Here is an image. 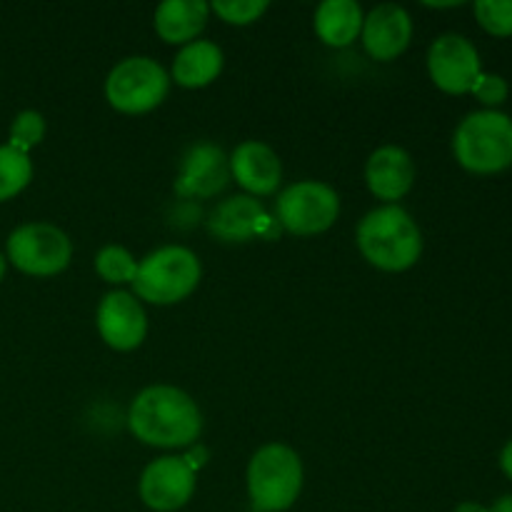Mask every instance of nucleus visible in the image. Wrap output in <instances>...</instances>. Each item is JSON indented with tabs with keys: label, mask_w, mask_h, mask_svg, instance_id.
Masks as SVG:
<instances>
[{
	"label": "nucleus",
	"mask_w": 512,
	"mask_h": 512,
	"mask_svg": "<svg viewBox=\"0 0 512 512\" xmlns=\"http://www.w3.org/2000/svg\"><path fill=\"white\" fill-rule=\"evenodd\" d=\"M128 428L140 443L153 448H190L203 433V415L185 390L150 385L130 403Z\"/></svg>",
	"instance_id": "nucleus-1"
},
{
	"label": "nucleus",
	"mask_w": 512,
	"mask_h": 512,
	"mask_svg": "<svg viewBox=\"0 0 512 512\" xmlns=\"http://www.w3.org/2000/svg\"><path fill=\"white\" fill-rule=\"evenodd\" d=\"M355 240L363 258L385 273H403L423 255V233L413 215L400 205L370 210L360 220Z\"/></svg>",
	"instance_id": "nucleus-2"
},
{
	"label": "nucleus",
	"mask_w": 512,
	"mask_h": 512,
	"mask_svg": "<svg viewBox=\"0 0 512 512\" xmlns=\"http://www.w3.org/2000/svg\"><path fill=\"white\" fill-rule=\"evenodd\" d=\"M453 153L460 168L495 175L512 168V118L503 110H475L458 123Z\"/></svg>",
	"instance_id": "nucleus-3"
},
{
	"label": "nucleus",
	"mask_w": 512,
	"mask_h": 512,
	"mask_svg": "<svg viewBox=\"0 0 512 512\" xmlns=\"http://www.w3.org/2000/svg\"><path fill=\"white\" fill-rule=\"evenodd\" d=\"M248 498L255 512H285L303 490V463L290 445L268 443L248 463Z\"/></svg>",
	"instance_id": "nucleus-4"
},
{
	"label": "nucleus",
	"mask_w": 512,
	"mask_h": 512,
	"mask_svg": "<svg viewBox=\"0 0 512 512\" xmlns=\"http://www.w3.org/2000/svg\"><path fill=\"white\" fill-rule=\"evenodd\" d=\"M198 255L183 245H165L138 263L133 288L140 300L153 305H175L188 298L200 283Z\"/></svg>",
	"instance_id": "nucleus-5"
},
{
	"label": "nucleus",
	"mask_w": 512,
	"mask_h": 512,
	"mask_svg": "<svg viewBox=\"0 0 512 512\" xmlns=\"http://www.w3.org/2000/svg\"><path fill=\"white\" fill-rule=\"evenodd\" d=\"M168 90L170 75L148 55L120 60L105 78V98L125 115L150 113L163 103Z\"/></svg>",
	"instance_id": "nucleus-6"
},
{
	"label": "nucleus",
	"mask_w": 512,
	"mask_h": 512,
	"mask_svg": "<svg viewBox=\"0 0 512 512\" xmlns=\"http://www.w3.org/2000/svg\"><path fill=\"white\" fill-rule=\"evenodd\" d=\"M73 258V243L50 223H25L8 238V260L25 275L50 278L63 273Z\"/></svg>",
	"instance_id": "nucleus-7"
},
{
	"label": "nucleus",
	"mask_w": 512,
	"mask_h": 512,
	"mask_svg": "<svg viewBox=\"0 0 512 512\" xmlns=\"http://www.w3.org/2000/svg\"><path fill=\"white\" fill-rule=\"evenodd\" d=\"M278 223L293 235H318L335 225L340 215V198L328 183L300 180L288 185L275 203Z\"/></svg>",
	"instance_id": "nucleus-8"
},
{
	"label": "nucleus",
	"mask_w": 512,
	"mask_h": 512,
	"mask_svg": "<svg viewBox=\"0 0 512 512\" xmlns=\"http://www.w3.org/2000/svg\"><path fill=\"white\" fill-rule=\"evenodd\" d=\"M428 73L435 88L448 95H465L473 90L483 73L480 53L465 35L443 33L428 50Z\"/></svg>",
	"instance_id": "nucleus-9"
},
{
	"label": "nucleus",
	"mask_w": 512,
	"mask_h": 512,
	"mask_svg": "<svg viewBox=\"0 0 512 512\" xmlns=\"http://www.w3.org/2000/svg\"><path fill=\"white\" fill-rule=\"evenodd\" d=\"M95 325L105 345L118 353L135 350L148 335V315L143 305L133 293H125V290H110L100 300Z\"/></svg>",
	"instance_id": "nucleus-10"
},
{
	"label": "nucleus",
	"mask_w": 512,
	"mask_h": 512,
	"mask_svg": "<svg viewBox=\"0 0 512 512\" xmlns=\"http://www.w3.org/2000/svg\"><path fill=\"white\" fill-rule=\"evenodd\" d=\"M140 500L153 512H175L190 503L195 493V473L183 458L153 460L140 475Z\"/></svg>",
	"instance_id": "nucleus-11"
},
{
	"label": "nucleus",
	"mask_w": 512,
	"mask_h": 512,
	"mask_svg": "<svg viewBox=\"0 0 512 512\" xmlns=\"http://www.w3.org/2000/svg\"><path fill=\"white\" fill-rule=\"evenodd\" d=\"M208 228L225 243H245L253 238H273L275 220L265 213L260 200H255L253 195H233L215 205Z\"/></svg>",
	"instance_id": "nucleus-12"
},
{
	"label": "nucleus",
	"mask_w": 512,
	"mask_h": 512,
	"mask_svg": "<svg viewBox=\"0 0 512 512\" xmlns=\"http://www.w3.org/2000/svg\"><path fill=\"white\" fill-rule=\"evenodd\" d=\"M230 158L213 143H198L185 153L175 178V193L183 198H213L228 185Z\"/></svg>",
	"instance_id": "nucleus-13"
},
{
	"label": "nucleus",
	"mask_w": 512,
	"mask_h": 512,
	"mask_svg": "<svg viewBox=\"0 0 512 512\" xmlns=\"http://www.w3.org/2000/svg\"><path fill=\"white\" fill-rule=\"evenodd\" d=\"M363 45L375 60H395L413 40V18L403 5L383 3L363 20Z\"/></svg>",
	"instance_id": "nucleus-14"
},
{
	"label": "nucleus",
	"mask_w": 512,
	"mask_h": 512,
	"mask_svg": "<svg viewBox=\"0 0 512 512\" xmlns=\"http://www.w3.org/2000/svg\"><path fill=\"white\" fill-rule=\"evenodd\" d=\"M365 183L375 198L385 200V205L403 200L415 185V163L408 150L398 145L375 150L365 165Z\"/></svg>",
	"instance_id": "nucleus-15"
},
{
	"label": "nucleus",
	"mask_w": 512,
	"mask_h": 512,
	"mask_svg": "<svg viewBox=\"0 0 512 512\" xmlns=\"http://www.w3.org/2000/svg\"><path fill=\"white\" fill-rule=\"evenodd\" d=\"M230 175L250 195H270L280 185L283 165L278 153L260 140H245L230 155Z\"/></svg>",
	"instance_id": "nucleus-16"
},
{
	"label": "nucleus",
	"mask_w": 512,
	"mask_h": 512,
	"mask_svg": "<svg viewBox=\"0 0 512 512\" xmlns=\"http://www.w3.org/2000/svg\"><path fill=\"white\" fill-rule=\"evenodd\" d=\"M208 15L205 0H165L155 8V33L170 45H188L203 33Z\"/></svg>",
	"instance_id": "nucleus-17"
},
{
	"label": "nucleus",
	"mask_w": 512,
	"mask_h": 512,
	"mask_svg": "<svg viewBox=\"0 0 512 512\" xmlns=\"http://www.w3.org/2000/svg\"><path fill=\"white\" fill-rule=\"evenodd\" d=\"M363 8L355 0H325L315 10V33L330 48H348L363 30Z\"/></svg>",
	"instance_id": "nucleus-18"
},
{
	"label": "nucleus",
	"mask_w": 512,
	"mask_h": 512,
	"mask_svg": "<svg viewBox=\"0 0 512 512\" xmlns=\"http://www.w3.org/2000/svg\"><path fill=\"white\" fill-rule=\"evenodd\" d=\"M223 50L210 40L183 45L173 60V80L183 88H205L223 70Z\"/></svg>",
	"instance_id": "nucleus-19"
},
{
	"label": "nucleus",
	"mask_w": 512,
	"mask_h": 512,
	"mask_svg": "<svg viewBox=\"0 0 512 512\" xmlns=\"http://www.w3.org/2000/svg\"><path fill=\"white\" fill-rule=\"evenodd\" d=\"M33 178V163L13 145H0V203L15 198L28 188Z\"/></svg>",
	"instance_id": "nucleus-20"
},
{
	"label": "nucleus",
	"mask_w": 512,
	"mask_h": 512,
	"mask_svg": "<svg viewBox=\"0 0 512 512\" xmlns=\"http://www.w3.org/2000/svg\"><path fill=\"white\" fill-rule=\"evenodd\" d=\"M95 273L110 285L133 283L135 273H138V260L133 258L130 250L123 245H105L98 255H95Z\"/></svg>",
	"instance_id": "nucleus-21"
},
{
	"label": "nucleus",
	"mask_w": 512,
	"mask_h": 512,
	"mask_svg": "<svg viewBox=\"0 0 512 512\" xmlns=\"http://www.w3.org/2000/svg\"><path fill=\"white\" fill-rule=\"evenodd\" d=\"M475 20L485 33L495 38H510L512 35V0H478L473 5Z\"/></svg>",
	"instance_id": "nucleus-22"
},
{
	"label": "nucleus",
	"mask_w": 512,
	"mask_h": 512,
	"mask_svg": "<svg viewBox=\"0 0 512 512\" xmlns=\"http://www.w3.org/2000/svg\"><path fill=\"white\" fill-rule=\"evenodd\" d=\"M45 138V118L38 110H23L15 115L13 125H10V143L15 150L28 155L30 148L40 145Z\"/></svg>",
	"instance_id": "nucleus-23"
},
{
	"label": "nucleus",
	"mask_w": 512,
	"mask_h": 512,
	"mask_svg": "<svg viewBox=\"0 0 512 512\" xmlns=\"http://www.w3.org/2000/svg\"><path fill=\"white\" fill-rule=\"evenodd\" d=\"M210 10L230 25H250L268 10V0H215Z\"/></svg>",
	"instance_id": "nucleus-24"
},
{
	"label": "nucleus",
	"mask_w": 512,
	"mask_h": 512,
	"mask_svg": "<svg viewBox=\"0 0 512 512\" xmlns=\"http://www.w3.org/2000/svg\"><path fill=\"white\" fill-rule=\"evenodd\" d=\"M470 93L485 105V110H498V105H503L510 95V85L503 75L498 73H480L475 80L473 90Z\"/></svg>",
	"instance_id": "nucleus-25"
},
{
	"label": "nucleus",
	"mask_w": 512,
	"mask_h": 512,
	"mask_svg": "<svg viewBox=\"0 0 512 512\" xmlns=\"http://www.w3.org/2000/svg\"><path fill=\"white\" fill-rule=\"evenodd\" d=\"M183 460H185V465H188V468L195 473V470L203 468L205 460H208V448H205V445H200V443L190 445V450L183 455Z\"/></svg>",
	"instance_id": "nucleus-26"
},
{
	"label": "nucleus",
	"mask_w": 512,
	"mask_h": 512,
	"mask_svg": "<svg viewBox=\"0 0 512 512\" xmlns=\"http://www.w3.org/2000/svg\"><path fill=\"white\" fill-rule=\"evenodd\" d=\"M500 470H503L505 478L512 480V438L500 450Z\"/></svg>",
	"instance_id": "nucleus-27"
},
{
	"label": "nucleus",
	"mask_w": 512,
	"mask_h": 512,
	"mask_svg": "<svg viewBox=\"0 0 512 512\" xmlns=\"http://www.w3.org/2000/svg\"><path fill=\"white\" fill-rule=\"evenodd\" d=\"M453 512H490V508L483 503H475V500H465V503H460Z\"/></svg>",
	"instance_id": "nucleus-28"
},
{
	"label": "nucleus",
	"mask_w": 512,
	"mask_h": 512,
	"mask_svg": "<svg viewBox=\"0 0 512 512\" xmlns=\"http://www.w3.org/2000/svg\"><path fill=\"white\" fill-rule=\"evenodd\" d=\"M490 512H512V493L495 500V503L490 505Z\"/></svg>",
	"instance_id": "nucleus-29"
},
{
	"label": "nucleus",
	"mask_w": 512,
	"mask_h": 512,
	"mask_svg": "<svg viewBox=\"0 0 512 512\" xmlns=\"http://www.w3.org/2000/svg\"><path fill=\"white\" fill-rule=\"evenodd\" d=\"M3 275H5V258L0 255V280H3Z\"/></svg>",
	"instance_id": "nucleus-30"
}]
</instances>
